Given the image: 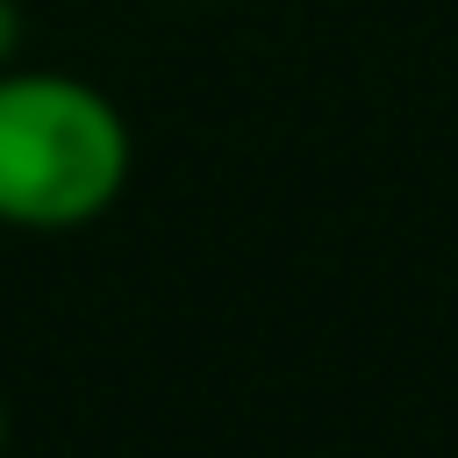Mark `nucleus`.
<instances>
[{
	"label": "nucleus",
	"mask_w": 458,
	"mask_h": 458,
	"mask_svg": "<svg viewBox=\"0 0 458 458\" xmlns=\"http://www.w3.org/2000/svg\"><path fill=\"white\" fill-rule=\"evenodd\" d=\"M136 165L129 114L79 72H0V229L64 236L100 222Z\"/></svg>",
	"instance_id": "f257e3e1"
},
{
	"label": "nucleus",
	"mask_w": 458,
	"mask_h": 458,
	"mask_svg": "<svg viewBox=\"0 0 458 458\" xmlns=\"http://www.w3.org/2000/svg\"><path fill=\"white\" fill-rule=\"evenodd\" d=\"M21 36H29V21H21V7L14 0H0V72L21 57Z\"/></svg>",
	"instance_id": "f03ea898"
},
{
	"label": "nucleus",
	"mask_w": 458,
	"mask_h": 458,
	"mask_svg": "<svg viewBox=\"0 0 458 458\" xmlns=\"http://www.w3.org/2000/svg\"><path fill=\"white\" fill-rule=\"evenodd\" d=\"M0 451H7V401H0Z\"/></svg>",
	"instance_id": "7ed1b4c3"
}]
</instances>
